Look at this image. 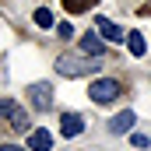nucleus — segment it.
<instances>
[{"label":"nucleus","instance_id":"obj_1","mask_svg":"<svg viewBox=\"0 0 151 151\" xmlns=\"http://www.w3.org/2000/svg\"><path fill=\"white\" fill-rule=\"evenodd\" d=\"M0 123L14 134H28V113L11 99H0Z\"/></svg>","mask_w":151,"mask_h":151},{"label":"nucleus","instance_id":"obj_2","mask_svg":"<svg viewBox=\"0 0 151 151\" xmlns=\"http://www.w3.org/2000/svg\"><path fill=\"white\" fill-rule=\"evenodd\" d=\"M56 70L63 77H84L95 70V63H88L84 56H70V53H63V56H56Z\"/></svg>","mask_w":151,"mask_h":151},{"label":"nucleus","instance_id":"obj_3","mask_svg":"<svg viewBox=\"0 0 151 151\" xmlns=\"http://www.w3.org/2000/svg\"><path fill=\"white\" fill-rule=\"evenodd\" d=\"M88 95H91V102L106 106V102H113V99H119V84H116L113 77H99V81H91Z\"/></svg>","mask_w":151,"mask_h":151},{"label":"nucleus","instance_id":"obj_4","mask_svg":"<svg viewBox=\"0 0 151 151\" xmlns=\"http://www.w3.org/2000/svg\"><path fill=\"white\" fill-rule=\"evenodd\" d=\"M28 102L35 106L39 113H49V109H53V88H49L46 81H35V84H28Z\"/></svg>","mask_w":151,"mask_h":151},{"label":"nucleus","instance_id":"obj_5","mask_svg":"<svg viewBox=\"0 0 151 151\" xmlns=\"http://www.w3.org/2000/svg\"><path fill=\"white\" fill-rule=\"evenodd\" d=\"M60 134H63V137H77V134H84V116L63 113V116H60Z\"/></svg>","mask_w":151,"mask_h":151},{"label":"nucleus","instance_id":"obj_6","mask_svg":"<svg viewBox=\"0 0 151 151\" xmlns=\"http://www.w3.org/2000/svg\"><path fill=\"white\" fill-rule=\"evenodd\" d=\"M81 53H88V56H106V42H102V35H95V32H84L81 35Z\"/></svg>","mask_w":151,"mask_h":151},{"label":"nucleus","instance_id":"obj_7","mask_svg":"<svg viewBox=\"0 0 151 151\" xmlns=\"http://www.w3.org/2000/svg\"><path fill=\"white\" fill-rule=\"evenodd\" d=\"M99 35L106 39V42H123V39H127V32H123L116 21H109V18H99Z\"/></svg>","mask_w":151,"mask_h":151},{"label":"nucleus","instance_id":"obj_8","mask_svg":"<svg viewBox=\"0 0 151 151\" xmlns=\"http://www.w3.org/2000/svg\"><path fill=\"white\" fill-rule=\"evenodd\" d=\"M49 148H53V134H49V130L39 127V130L28 134V151H49Z\"/></svg>","mask_w":151,"mask_h":151},{"label":"nucleus","instance_id":"obj_9","mask_svg":"<svg viewBox=\"0 0 151 151\" xmlns=\"http://www.w3.org/2000/svg\"><path fill=\"white\" fill-rule=\"evenodd\" d=\"M130 127H134V113L130 109H123L119 116L109 119V134H130Z\"/></svg>","mask_w":151,"mask_h":151},{"label":"nucleus","instance_id":"obj_10","mask_svg":"<svg viewBox=\"0 0 151 151\" xmlns=\"http://www.w3.org/2000/svg\"><path fill=\"white\" fill-rule=\"evenodd\" d=\"M127 49H130L134 56H144V49H148V42L141 39V32H130V35H127Z\"/></svg>","mask_w":151,"mask_h":151},{"label":"nucleus","instance_id":"obj_11","mask_svg":"<svg viewBox=\"0 0 151 151\" xmlns=\"http://www.w3.org/2000/svg\"><path fill=\"white\" fill-rule=\"evenodd\" d=\"M99 0H63V7L70 11V14H84V11H91Z\"/></svg>","mask_w":151,"mask_h":151},{"label":"nucleus","instance_id":"obj_12","mask_svg":"<svg viewBox=\"0 0 151 151\" xmlns=\"http://www.w3.org/2000/svg\"><path fill=\"white\" fill-rule=\"evenodd\" d=\"M35 25L39 28H53V11L49 7H39L35 11Z\"/></svg>","mask_w":151,"mask_h":151},{"label":"nucleus","instance_id":"obj_13","mask_svg":"<svg viewBox=\"0 0 151 151\" xmlns=\"http://www.w3.org/2000/svg\"><path fill=\"white\" fill-rule=\"evenodd\" d=\"M130 141H134V148H141V151H144V148L151 144V137H148V134H134Z\"/></svg>","mask_w":151,"mask_h":151},{"label":"nucleus","instance_id":"obj_14","mask_svg":"<svg viewBox=\"0 0 151 151\" xmlns=\"http://www.w3.org/2000/svg\"><path fill=\"white\" fill-rule=\"evenodd\" d=\"M56 32H60L63 39H70V35H74V28H70V21H60V25H56Z\"/></svg>","mask_w":151,"mask_h":151},{"label":"nucleus","instance_id":"obj_15","mask_svg":"<svg viewBox=\"0 0 151 151\" xmlns=\"http://www.w3.org/2000/svg\"><path fill=\"white\" fill-rule=\"evenodd\" d=\"M0 151H28V148H18V144H0Z\"/></svg>","mask_w":151,"mask_h":151},{"label":"nucleus","instance_id":"obj_16","mask_svg":"<svg viewBox=\"0 0 151 151\" xmlns=\"http://www.w3.org/2000/svg\"><path fill=\"white\" fill-rule=\"evenodd\" d=\"M141 14H144V18H151V4H144V7H141Z\"/></svg>","mask_w":151,"mask_h":151}]
</instances>
